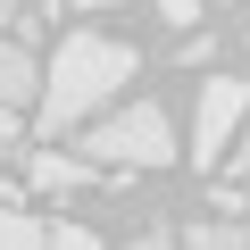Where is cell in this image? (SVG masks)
Wrapping results in <instances>:
<instances>
[{
    "label": "cell",
    "instance_id": "6da1fadb",
    "mask_svg": "<svg viewBox=\"0 0 250 250\" xmlns=\"http://www.w3.org/2000/svg\"><path fill=\"white\" fill-rule=\"evenodd\" d=\"M134 50L125 42H108V34H67L59 50H50V67H42V92H34V125L42 134H75L83 117H100L125 83H134Z\"/></svg>",
    "mask_w": 250,
    "mask_h": 250
},
{
    "label": "cell",
    "instance_id": "7a4b0ae2",
    "mask_svg": "<svg viewBox=\"0 0 250 250\" xmlns=\"http://www.w3.org/2000/svg\"><path fill=\"white\" fill-rule=\"evenodd\" d=\"M83 167H167L175 159V125H167V108L159 100H134V108H108L100 125H83V150H75Z\"/></svg>",
    "mask_w": 250,
    "mask_h": 250
},
{
    "label": "cell",
    "instance_id": "3957f363",
    "mask_svg": "<svg viewBox=\"0 0 250 250\" xmlns=\"http://www.w3.org/2000/svg\"><path fill=\"white\" fill-rule=\"evenodd\" d=\"M242 117H250V83H242V75H208V83H200V117H192V167H200V175L225 167Z\"/></svg>",
    "mask_w": 250,
    "mask_h": 250
},
{
    "label": "cell",
    "instance_id": "277c9868",
    "mask_svg": "<svg viewBox=\"0 0 250 250\" xmlns=\"http://www.w3.org/2000/svg\"><path fill=\"white\" fill-rule=\"evenodd\" d=\"M34 92H42V67H34V50L0 34V108H25Z\"/></svg>",
    "mask_w": 250,
    "mask_h": 250
},
{
    "label": "cell",
    "instance_id": "5b68a950",
    "mask_svg": "<svg viewBox=\"0 0 250 250\" xmlns=\"http://www.w3.org/2000/svg\"><path fill=\"white\" fill-rule=\"evenodd\" d=\"M83 175H92V167L67 159V150H34V159H25V184H34V192H83Z\"/></svg>",
    "mask_w": 250,
    "mask_h": 250
},
{
    "label": "cell",
    "instance_id": "8992f818",
    "mask_svg": "<svg viewBox=\"0 0 250 250\" xmlns=\"http://www.w3.org/2000/svg\"><path fill=\"white\" fill-rule=\"evenodd\" d=\"M175 250H242V225H225V217H192V225L175 233Z\"/></svg>",
    "mask_w": 250,
    "mask_h": 250
},
{
    "label": "cell",
    "instance_id": "52a82bcc",
    "mask_svg": "<svg viewBox=\"0 0 250 250\" xmlns=\"http://www.w3.org/2000/svg\"><path fill=\"white\" fill-rule=\"evenodd\" d=\"M0 250H42V217L17 208V200H0Z\"/></svg>",
    "mask_w": 250,
    "mask_h": 250
},
{
    "label": "cell",
    "instance_id": "ba28073f",
    "mask_svg": "<svg viewBox=\"0 0 250 250\" xmlns=\"http://www.w3.org/2000/svg\"><path fill=\"white\" fill-rule=\"evenodd\" d=\"M42 250H100V233H92V225H75V217H59V225L42 217Z\"/></svg>",
    "mask_w": 250,
    "mask_h": 250
},
{
    "label": "cell",
    "instance_id": "9c48e42d",
    "mask_svg": "<svg viewBox=\"0 0 250 250\" xmlns=\"http://www.w3.org/2000/svg\"><path fill=\"white\" fill-rule=\"evenodd\" d=\"M159 17H167V25H184V34H192V25H200V0H159Z\"/></svg>",
    "mask_w": 250,
    "mask_h": 250
},
{
    "label": "cell",
    "instance_id": "30bf717a",
    "mask_svg": "<svg viewBox=\"0 0 250 250\" xmlns=\"http://www.w3.org/2000/svg\"><path fill=\"white\" fill-rule=\"evenodd\" d=\"M225 167H233V175H250V117H242V134H233V150H225Z\"/></svg>",
    "mask_w": 250,
    "mask_h": 250
},
{
    "label": "cell",
    "instance_id": "8fae6325",
    "mask_svg": "<svg viewBox=\"0 0 250 250\" xmlns=\"http://www.w3.org/2000/svg\"><path fill=\"white\" fill-rule=\"evenodd\" d=\"M125 250H175V233H167V225H150V233H134Z\"/></svg>",
    "mask_w": 250,
    "mask_h": 250
},
{
    "label": "cell",
    "instance_id": "7c38bea8",
    "mask_svg": "<svg viewBox=\"0 0 250 250\" xmlns=\"http://www.w3.org/2000/svg\"><path fill=\"white\" fill-rule=\"evenodd\" d=\"M17 134H25V117H17V108H0V150H9Z\"/></svg>",
    "mask_w": 250,
    "mask_h": 250
},
{
    "label": "cell",
    "instance_id": "4fadbf2b",
    "mask_svg": "<svg viewBox=\"0 0 250 250\" xmlns=\"http://www.w3.org/2000/svg\"><path fill=\"white\" fill-rule=\"evenodd\" d=\"M9 17H17V0H0V25H9Z\"/></svg>",
    "mask_w": 250,
    "mask_h": 250
},
{
    "label": "cell",
    "instance_id": "5bb4252c",
    "mask_svg": "<svg viewBox=\"0 0 250 250\" xmlns=\"http://www.w3.org/2000/svg\"><path fill=\"white\" fill-rule=\"evenodd\" d=\"M75 9H117V0H75Z\"/></svg>",
    "mask_w": 250,
    "mask_h": 250
},
{
    "label": "cell",
    "instance_id": "9a60e30c",
    "mask_svg": "<svg viewBox=\"0 0 250 250\" xmlns=\"http://www.w3.org/2000/svg\"><path fill=\"white\" fill-rule=\"evenodd\" d=\"M0 159H9V150H0Z\"/></svg>",
    "mask_w": 250,
    "mask_h": 250
}]
</instances>
